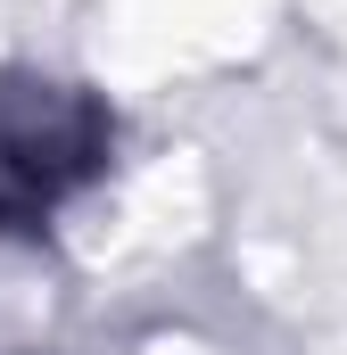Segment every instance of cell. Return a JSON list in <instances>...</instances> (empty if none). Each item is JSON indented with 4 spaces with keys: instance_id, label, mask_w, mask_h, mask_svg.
Listing matches in <instances>:
<instances>
[{
    "instance_id": "6da1fadb",
    "label": "cell",
    "mask_w": 347,
    "mask_h": 355,
    "mask_svg": "<svg viewBox=\"0 0 347 355\" xmlns=\"http://www.w3.org/2000/svg\"><path fill=\"white\" fill-rule=\"evenodd\" d=\"M108 107L75 83H0V232H33L108 166Z\"/></svg>"
}]
</instances>
